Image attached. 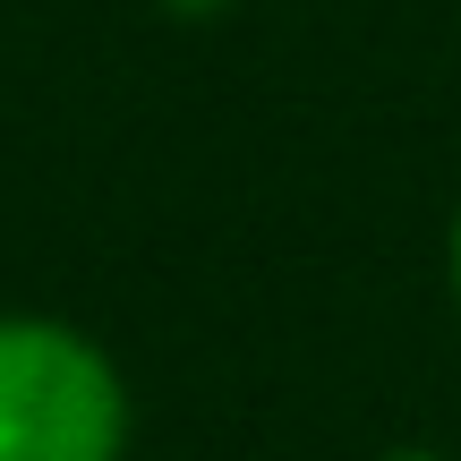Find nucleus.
<instances>
[{
    "label": "nucleus",
    "instance_id": "nucleus-2",
    "mask_svg": "<svg viewBox=\"0 0 461 461\" xmlns=\"http://www.w3.org/2000/svg\"><path fill=\"white\" fill-rule=\"evenodd\" d=\"M445 308H453V333H461V188H453V214H445Z\"/></svg>",
    "mask_w": 461,
    "mask_h": 461
},
{
    "label": "nucleus",
    "instance_id": "nucleus-3",
    "mask_svg": "<svg viewBox=\"0 0 461 461\" xmlns=\"http://www.w3.org/2000/svg\"><path fill=\"white\" fill-rule=\"evenodd\" d=\"M163 17H180V26H205V17H230L240 0H154Z\"/></svg>",
    "mask_w": 461,
    "mask_h": 461
},
{
    "label": "nucleus",
    "instance_id": "nucleus-4",
    "mask_svg": "<svg viewBox=\"0 0 461 461\" xmlns=\"http://www.w3.org/2000/svg\"><path fill=\"white\" fill-rule=\"evenodd\" d=\"M367 461H461L453 445H384V453H367Z\"/></svg>",
    "mask_w": 461,
    "mask_h": 461
},
{
    "label": "nucleus",
    "instance_id": "nucleus-1",
    "mask_svg": "<svg viewBox=\"0 0 461 461\" xmlns=\"http://www.w3.org/2000/svg\"><path fill=\"white\" fill-rule=\"evenodd\" d=\"M137 384L95 325L0 308V461H129Z\"/></svg>",
    "mask_w": 461,
    "mask_h": 461
}]
</instances>
